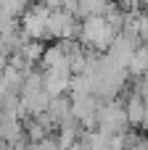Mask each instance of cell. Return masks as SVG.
Wrapping results in <instances>:
<instances>
[{
    "label": "cell",
    "instance_id": "2",
    "mask_svg": "<svg viewBox=\"0 0 148 150\" xmlns=\"http://www.w3.org/2000/svg\"><path fill=\"white\" fill-rule=\"evenodd\" d=\"M138 40H132V37H127V34H117L114 37V42L109 45V50H106V55L111 58V61H117L119 66H127L130 63V58H132V53L138 50Z\"/></svg>",
    "mask_w": 148,
    "mask_h": 150
},
{
    "label": "cell",
    "instance_id": "3",
    "mask_svg": "<svg viewBox=\"0 0 148 150\" xmlns=\"http://www.w3.org/2000/svg\"><path fill=\"white\" fill-rule=\"evenodd\" d=\"M146 103H148V100L140 95V90H135V92L127 98L124 111H127V121H130V127H138V129H140L143 116H146Z\"/></svg>",
    "mask_w": 148,
    "mask_h": 150
},
{
    "label": "cell",
    "instance_id": "5",
    "mask_svg": "<svg viewBox=\"0 0 148 150\" xmlns=\"http://www.w3.org/2000/svg\"><path fill=\"white\" fill-rule=\"evenodd\" d=\"M143 129H148V103H146V116H143V124H140Z\"/></svg>",
    "mask_w": 148,
    "mask_h": 150
},
{
    "label": "cell",
    "instance_id": "4",
    "mask_svg": "<svg viewBox=\"0 0 148 150\" xmlns=\"http://www.w3.org/2000/svg\"><path fill=\"white\" fill-rule=\"evenodd\" d=\"M127 71L132 76H143L148 74V45H138V50L132 53L130 63H127Z\"/></svg>",
    "mask_w": 148,
    "mask_h": 150
},
{
    "label": "cell",
    "instance_id": "1",
    "mask_svg": "<svg viewBox=\"0 0 148 150\" xmlns=\"http://www.w3.org/2000/svg\"><path fill=\"white\" fill-rule=\"evenodd\" d=\"M119 32L106 21V16H85L79 21V42L87 50H109V45L114 42Z\"/></svg>",
    "mask_w": 148,
    "mask_h": 150
}]
</instances>
